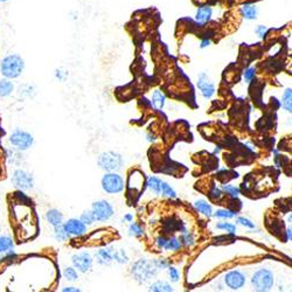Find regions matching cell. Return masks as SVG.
<instances>
[{"label":"cell","mask_w":292,"mask_h":292,"mask_svg":"<svg viewBox=\"0 0 292 292\" xmlns=\"http://www.w3.org/2000/svg\"><path fill=\"white\" fill-rule=\"evenodd\" d=\"M241 15H242V18L248 20V21L256 20L258 16V7L256 4H253V3L243 4L241 7Z\"/></svg>","instance_id":"obj_15"},{"label":"cell","mask_w":292,"mask_h":292,"mask_svg":"<svg viewBox=\"0 0 292 292\" xmlns=\"http://www.w3.org/2000/svg\"><path fill=\"white\" fill-rule=\"evenodd\" d=\"M81 221L83 222L84 224H87V226H92L94 222H95V216H94V214L92 211H87V212H84V213H82V215H81Z\"/></svg>","instance_id":"obj_31"},{"label":"cell","mask_w":292,"mask_h":292,"mask_svg":"<svg viewBox=\"0 0 292 292\" xmlns=\"http://www.w3.org/2000/svg\"><path fill=\"white\" fill-rule=\"evenodd\" d=\"M97 164L101 170L105 172H117L123 166V158L117 152H103L97 159Z\"/></svg>","instance_id":"obj_3"},{"label":"cell","mask_w":292,"mask_h":292,"mask_svg":"<svg viewBox=\"0 0 292 292\" xmlns=\"http://www.w3.org/2000/svg\"><path fill=\"white\" fill-rule=\"evenodd\" d=\"M286 238L289 241H292V226L286 229Z\"/></svg>","instance_id":"obj_46"},{"label":"cell","mask_w":292,"mask_h":292,"mask_svg":"<svg viewBox=\"0 0 292 292\" xmlns=\"http://www.w3.org/2000/svg\"><path fill=\"white\" fill-rule=\"evenodd\" d=\"M0 2H2V3H6V2H8V0H0Z\"/></svg>","instance_id":"obj_50"},{"label":"cell","mask_w":292,"mask_h":292,"mask_svg":"<svg viewBox=\"0 0 292 292\" xmlns=\"http://www.w3.org/2000/svg\"><path fill=\"white\" fill-rule=\"evenodd\" d=\"M212 44V40L211 38H207V36H204L203 40H201L200 42V48L204 49V48H207Z\"/></svg>","instance_id":"obj_42"},{"label":"cell","mask_w":292,"mask_h":292,"mask_svg":"<svg viewBox=\"0 0 292 292\" xmlns=\"http://www.w3.org/2000/svg\"><path fill=\"white\" fill-rule=\"evenodd\" d=\"M226 285L230 287L232 290H238L243 287L245 284V276L241 271L233 270L224 276Z\"/></svg>","instance_id":"obj_13"},{"label":"cell","mask_w":292,"mask_h":292,"mask_svg":"<svg viewBox=\"0 0 292 292\" xmlns=\"http://www.w3.org/2000/svg\"><path fill=\"white\" fill-rule=\"evenodd\" d=\"M216 228L224 230V232L230 233V234H234L236 232V226L229 223V222H220V223L216 224Z\"/></svg>","instance_id":"obj_33"},{"label":"cell","mask_w":292,"mask_h":292,"mask_svg":"<svg viewBox=\"0 0 292 292\" xmlns=\"http://www.w3.org/2000/svg\"><path fill=\"white\" fill-rule=\"evenodd\" d=\"M236 222L238 224L243 226V227H245V228H250V229L255 228V224L253 223V222L248 219H245V217H237Z\"/></svg>","instance_id":"obj_40"},{"label":"cell","mask_w":292,"mask_h":292,"mask_svg":"<svg viewBox=\"0 0 292 292\" xmlns=\"http://www.w3.org/2000/svg\"><path fill=\"white\" fill-rule=\"evenodd\" d=\"M213 215L219 217V219H233V217L236 216V212L232 211V209H219Z\"/></svg>","instance_id":"obj_27"},{"label":"cell","mask_w":292,"mask_h":292,"mask_svg":"<svg viewBox=\"0 0 292 292\" xmlns=\"http://www.w3.org/2000/svg\"><path fill=\"white\" fill-rule=\"evenodd\" d=\"M287 222H290V223H292V213L290 214L289 216H287Z\"/></svg>","instance_id":"obj_49"},{"label":"cell","mask_w":292,"mask_h":292,"mask_svg":"<svg viewBox=\"0 0 292 292\" xmlns=\"http://www.w3.org/2000/svg\"><path fill=\"white\" fill-rule=\"evenodd\" d=\"M92 212L98 222H105L110 220L114 215V208L108 201L98 200L92 206Z\"/></svg>","instance_id":"obj_8"},{"label":"cell","mask_w":292,"mask_h":292,"mask_svg":"<svg viewBox=\"0 0 292 292\" xmlns=\"http://www.w3.org/2000/svg\"><path fill=\"white\" fill-rule=\"evenodd\" d=\"M54 237L57 241H61V242L68 240V238L71 237V234L68 233L67 229H65L64 223H61L59 226H56V227H54Z\"/></svg>","instance_id":"obj_22"},{"label":"cell","mask_w":292,"mask_h":292,"mask_svg":"<svg viewBox=\"0 0 292 292\" xmlns=\"http://www.w3.org/2000/svg\"><path fill=\"white\" fill-rule=\"evenodd\" d=\"M124 220L127 221V222H131V221L133 220V216L131 215V214H126V215L124 216Z\"/></svg>","instance_id":"obj_47"},{"label":"cell","mask_w":292,"mask_h":292,"mask_svg":"<svg viewBox=\"0 0 292 292\" xmlns=\"http://www.w3.org/2000/svg\"><path fill=\"white\" fill-rule=\"evenodd\" d=\"M10 143L12 144V146H14V149L19 151H26L33 145L34 138L30 132H26L24 130H15L10 136Z\"/></svg>","instance_id":"obj_6"},{"label":"cell","mask_w":292,"mask_h":292,"mask_svg":"<svg viewBox=\"0 0 292 292\" xmlns=\"http://www.w3.org/2000/svg\"><path fill=\"white\" fill-rule=\"evenodd\" d=\"M255 74H256V68L255 67H249L246 68L244 73H243V79L245 82H252L253 79L255 77Z\"/></svg>","instance_id":"obj_36"},{"label":"cell","mask_w":292,"mask_h":292,"mask_svg":"<svg viewBox=\"0 0 292 292\" xmlns=\"http://www.w3.org/2000/svg\"><path fill=\"white\" fill-rule=\"evenodd\" d=\"M165 102H166L165 94H164L162 90H155L153 95H152V105H153V108L155 110H162L164 108V105H165Z\"/></svg>","instance_id":"obj_18"},{"label":"cell","mask_w":292,"mask_h":292,"mask_svg":"<svg viewBox=\"0 0 292 292\" xmlns=\"http://www.w3.org/2000/svg\"><path fill=\"white\" fill-rule=\"evenodd\" d=\"M182 241H180V238L178 237H174L172 236L170 238H167L166 241V244L164 246V249L167 250V252H176V250H179L182 248Z\"/></svg>","instance_id":"obj_25"},{"label":"cell","mask_w":292,"mask_h":292,"mask_svg":"<svg viewBox=\"0 0 292 292\" xmlns=\"http://www.w3.org/2000/svg\"><path fill=\"white\" fill-rule=\"evenodd\" d=\"M144 185H145V179H144L142 172L138 170L131 172L129 178H127V190L132 191L136 194H139L144 190Z\"/></svg>","instance_id":"obj_12"},{"label":"cell","mask_w":292,"mask_h":292,"mask_svg":"<svg viewBox=\"0 0 292 292\" xmlns=\"http://www.w3.org/2000/svg\"><path fill=\"white\" fill-rule=\"evenodd\" d=\"M25 69V61L20 55L12 54L3 59L0 64V72L2 75L6 79L13 80L21 75Z\"/></svg>","instance_id":"obj_2"},{"label":"cell","mask_w":292,"mask_h":292,"mask_svg":"<svg viewBox=\"0 0 292 292\" xmlns=\"http://www.w3.org/2000/svg\"><path fill=\"white\" fill-rule=\"evenodd\" d=\"M102 188L108 194H119L124 191V180L116 172H106L102 178Z\"/></svg>","instance_id":"obj_4"},{"label":"cell","mask_w":292,"mask_h":292,"mask_svg":"<svg viewBox=\"0 0 292 292\" xmlns=\"http://www.w3.org/2000/svg\"><path fill=\"white\" fill-rule=\"evenodd\" d=\"M222 195H223V193H222V191L220 190V188H217L216 186H214L212 192H211V196L213 197V199L220 200L221 197H222Z\"/></svg>","instance_id":"obj_41"},{"label":"cell","mask_w":292,"mask_h":292,"mask_svg":"<svg viewBox=\"0 0 292 292\" xmlns=\"http://www.w3.org/2000/svg\"><path fill=\"white\" fill-rule=\"evenodd\" d=\"M162 194L167 196V197H171V199H174V197L176 196V193H175V191L173 190V188H172L170 185L166 184V183H164V182H163V185H162Z\"/></svg>","instance_id":"obj_32"},{"label":"cell","mask_w":292,"mask_h":292,"mask_svg":"<svg viewBox=\"0 0 292 292\" xmlns=\"http://www.w3.org/2000/svg\"><path fill=\"white\" fill-rule=\"evenodd\" d=\"M197 88L200 89L201 95H203L206 100L212 98L214 94H215V85L209 80L207 73H200L199 80H197Z\"/></svg>","instance_id":"obj_11"},{"label":"cell","mask_w":292,"mask_h":292,"mask_svg":"<svg viewBox=\"0 0 292 292\" xmlns=\"http://www.w3.org/2000/svg\"><path fill=\"white\" fill-rule=\"evenodd\" d=\"M11 182L20 191L32 190L34 186V178L25 170H15L11 176Z\"/></svg>","instance_id":"obj_7"},{"label":"cell","mask_w":292,"mask_h":292,"mask_svg":"<svg viewBox=\"0 0 292 292\" xmlns=\"http://www.w3.org/2000/svg\"><path fill=\"white\" fill-rule=\"evenodd\" d=\"M93 262V256L87 252L75 254L72 257L73 266L77 269V271H81V273H87V271L92 269Z\"/></svg>","instance_id":"obj_9"},{"label":"cell","mask_w":292,"mask_h":292,"mask_svg":"<svg viewBox=\"0 0 292 292\" xmlns=\"http://www.w3.org/2000/svg\"><path fill=\"white\" fill-rule=\"evenodd\" d=\"M64 227L71 234V236H82L87 233V224L77 219H71L67 222H64Z\"/></svg>","instance_id":"obj_14"},{"label":"cell","mask_w":292,"mask_h":292,"mask_svg":"<svg viewBox=\"0 0 292 292\" xmlns=\"http://www.w3.org/2000/svg\"><path fill=\"white\" fill-rule=\"evenodd\" d=\"M154 262H155V264H157L159 270L168 268V262L166 260H154Z\"/></svg>","instance_id":"obj_44"},{"label":"cell","mask_w":292,"mask_h":292,"mask_svg":"<svg viewBox=\"0 0 292 292\" xmlns=\"http://www.w3.org/2000/svg\"><path fill=\"white\" fill-rule=\"evenodd\" d=\"M180 241H182L183 245H187V246H190V245H193V244H194V237H193L192 234L187 233V232L183 233V235L180 236Z\"/></svg>","instance_id":"obj_35"},{"label":"cell","mask_w":292,"mask_h":292,"mask_svg":"<svg viewBox=\"0 0 292 292\" xmlns=\"http://www.w3.org/2000/svg\"><path fill=\"white\" fill-rule=\"evenodd\" d=\"M149 290L153 291V292H170V291H173V287H172L171 284H168V283L166 282L158 281V282L153 283V284H151Z\"/></svg>","instance_id":"obj_24"},{"label":"cell","mask_w":292,"mask_h":292,"mask_svg":"<svg viewBox=\"0 0 292 292\" xmlns=\"http://www.w3.org/2000/svg\"><path fill=\"white\" fill-rule=\"evenodd\" d=\"M167 273H168V277H170V279L172 282H178L179 281V277H180V274H179V271L178 269H175L173 268V266H170V268L167 269Z\"/></svg>","instance_id":"obj_38"},{"label":"cell","mask_w":292,"mask_h":292,"mask_svg":"<svg viewBox=\"0 0 292 292\" xmlns=\"http://www.w3.org/2000/svg\"><path fill=\"white\" fill-rule=\"evenodd\" d=\"M63 277L69 282H75L79 278V274H77V271L74 266H69V268L64 269Z\"/></svg>","instance_id":"obj_29"},{"label":"cell","mask_w":292,"mask_h":292,"mask_svg":"<svg viewBox=\"0 0 292 292\" xmlns=\"http://www.w3.org/2000/svg\"><path fill=\"white\" fill-rule=\"evenodd\" d=\"M158 273L159 269L154 260L150 261L147 258H141V260L134 262L132 268H131V274H132L133 278L141 284L151 281L152 278L157 276Z\"/></svg>","instance_id":"obj_1"},{"label":"cell","mask_w":292,"mask_h":292,"mask_svg":"<svg viewBox=\"0 0 292 292\" xmlns=\"http://www.w3.org/2000/svg\"><path fill=\"white\" fill-rule=\"evenodd\" d=\"M114 252L113 248H103L96 253V261L101 265H109L114 261Z\"/></svg>","instance_id":"obj_16"},{"label":"cell","mask_w":292,"mask_h":292,"mask_svg":"<svg viewBox=\"0 0 292 292\" xmlns=\"http://www.w3.org/2000/svg\"><path fill=\"white\" fill-rule=\"evenodd\" d=\"M13 240L10 236L0 235V253L6 254L13 249Z\"/></svg>","instance_id":"obj_23"},{"label":"cell","mask_w":292,"mask_h":292,"mask_svg":"<svg viewBox=\"0 0 292 292\" xmlns=\"http://www.w3.org/2000/svg\"><path fill=\"white\" fill-rule=\"evenodd\" d=\"M14 85L10 79H3L0 80V97H8L13 93Z\"/></svg>","instance_id":"obj_20"},{"label":"cell","mask_w":292,"mask_h":292,"mask_svg":"<svg viewBox=\"0 0 292 292\" xmlns=\"http://www.w3.org/2000/svg\"><path fill=\"white\" fill-rule=\"evenodd\" d=\"M166 241H167V238L165 236H159L157 238V241H155V244H157L159 249H164V246H165L166 244Z\"/></svg>","instance_id":"obj_43"},{"label":"cell","mask_w":292,"mask_h":292,"mask_svg":"<svg viewBox=\"0 0 292 292\" xmlns=\"http://www.w3.org/2000/svg\"><path fill=\"white\" fill-rule=\"evenodd\" d=\"M268 32H269V28L264 26V25H258V26L255 28V33H256L258 38H261V39H264L266 34H268Z\"/></svg>","instance_id":"obj_37"},{"label":"cell","mask_w":292,"mask_h":292,"mask_svg":"<svg viewBox=\"0 0 292 292\" xmlns=\"http://www.w3.org/2000/svg\"><path fill=\"white\" fill-rule=\"evenodd\" d=\"M194 207L196 208L197 212H199L200 214H203V215H205V216H207V217H211L214 214L213 207L207 203V201H205V200L195 201Z\"/></svg>","instance_id":"obj_19"},{"label":"cell","mask_w":292,"mask_h":292,"mask_svg":"<svg viewBox=\"0 0 292 292\" xmlns=\"http://www.w3.org/2000/svg\"><path fill=\"white\" fill-rule=\"evenodd\" d=\"M274 274L268 269H260L253 275L252 285L254 290L260 292H266L274 286Z\"/></svg>","instance_id":"obj_5"},{"label":"cell","mask_w":292,"mask_h":292,"mask_svg":"<svg viewBox=\"0 0 292 292\" xmlns=\"http://www.w3.org/2000/svg\"><path fill=\"white\" fill-rule=\"evenodd\" d=\"M14 195H15L16 199H18L19 204H28L31 201L30 197H28L23 191H20V190L18 192H15Z\"/></svg>","instance_id":"obj_39"},{"label":"cell","mask_w":292,"mask_h":292,"mask_svg":"<svg viewBox=\"0 0 292 292\" xmlns=\"http://www.w3.org/2000/svg\"><path fill=\"white\" fill-rule=\"evenodd\" d=\"M162 185L163 182L159 178H157V176H151V178L147 179L146 183V186L149 187V190L157 195L162 194Z\"/></svg>","instance_id":"obj_21"},{"label":"cell","mask_w":292,"mask_h":292,"mask_svg":"<svg viewBox=\"0 0 292 292\" xmlns=\"http://www.w3.org/2000/svg\"><path fill=\"white\" fill-rule=\"evenodd\" d=\"M46 220L53 227H56V226L63 223V214L57 209H51L46 213Z\"/></svg>","instance_id":"obj_17"},{"label":"cell","mask_w":292,"mask_h":292,"mask_svg":"<svg viewBox=\"0 0 292 292\" xmlns=\"http://www.w3.org/2000/svg\"><path fill=\"white\" fill-rule=\"evenodd\" d=\"M114 260L116 261L119 264H126L129 262V256H127L125 250L119 249V250H115L114 252Z\"/></svg>","instance_id":"obj_28"},{"label":"cell","mask_w":292,"mask_h":292,"mask_svg":"<svg viewBox=\"0 0 292 292\" xmlns=\"http://www.w3.org/2000/svg\"><path fill=\"white\" fill-rule=\"evenodd\" d=\"M222 190H223L226 193H227V194H229L230 196H233V197H237L238 195L241 194L240 188L233 186V185H223V186H222Z\"/></svg>","instance_id":"obj_30"},{"label":"cell","mask_w":292,"mask_h":292,"mask_svg":"<svg viewBox=\"0 0 292 292\" xmlns=\"http://www.w3.org/2000/svg\"><path fill=\"white\" fill-rule=\"evenodd\" d=\"M56 77H57V79H59V80H61V81H62V80L64 79V76L62 75V72H59V71L56 72Z\"/></svg>","instance_id":"obj_48"},{"label":"cell","mask_w":292,"mask_h":292,"mask_svg":"<svg viewBox=\"0 0 292 292\" xmlns=\"http://www.w3.org/2000/svg\"><path fill=\"white\" fill-rule=\"evenodd\" d=\"M62 291H64V292H80L81 290L77 289V287H74V286H68V287H64Z\"/></svg>","instance_id":"obj_45"},{"label":"cell","mask_w":292,"mask_h":292,"mask_svg":"<svg viewBox=\"0 0 292 292\" xmlns=\"http://www.w3.org/2000/svg\"><path fill=\"white\" fill-rule=\"evenodd\" d=\"M129 235L139 237L143 235V228L138 223H131L129 227Z\"/></svg>","instance_id":"obj_34"},{"label":"cell","mask_w":292,"mask_h":292,"mask_svg":"<svg viewBox=\"0 0 292 292\" xmlns=\"http://www.w3.org/2000/svg\"><path fill=\"white\" fill-rule=\"evenodd\" d=\"M282 105L287 113L292 114V89H286L282 96Z\"/></svg>","instance_id":"obj_26"},{"label":"cell","mask_w":292,"mask_h":292,"mask_svg":"<svg viewBox=\"0 0 292 292\" xmlns=\"http://www.w3.org/2000/svg\"><path fill=\"white\" fill-rule=\"evenodd\" d=\"M214 15V8L211 4H203L196 8L194 20L199 26H205L212 21Z\"/></svg>","instance_id":"obj_10"}]
</instances>
